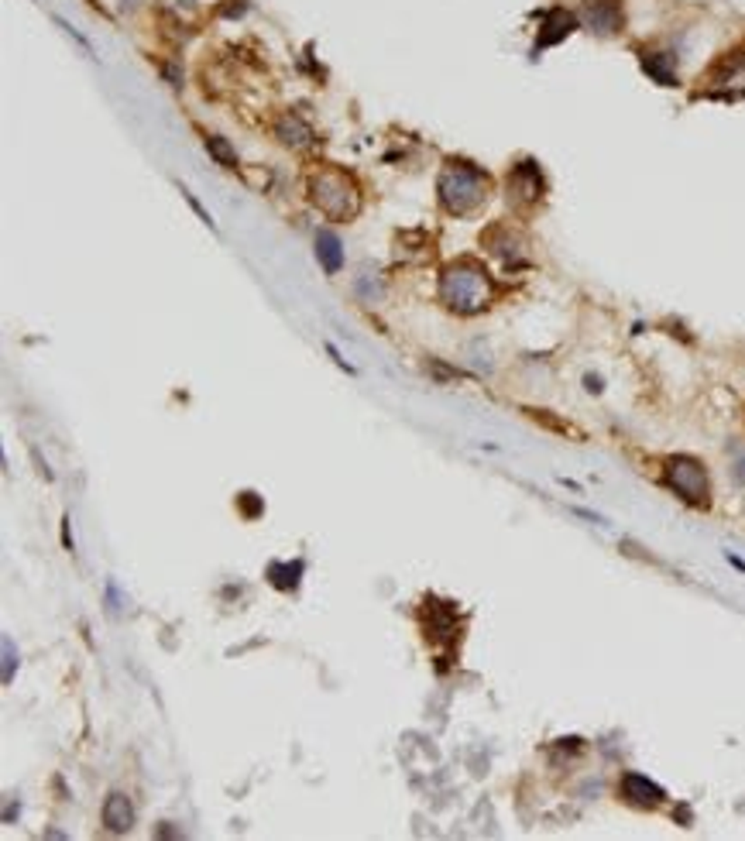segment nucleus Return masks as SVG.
Wrapping results in <instances>:
<instances>
[{"label":"nucleus","mask_w":745,"mask_h":841,"mask_svg":"<svg viewBox=\"0 0 745 841\" xmlns=\"http://www.w3.org/2000/svg\"><path fill=\"white\" fill-rule=\"evenodd\" d=\"M488 189H491L488 175L468 165V162H451L447 169L440 172V182H436L440 203L453 217H464L470 210H478L488 200Z\"/></svg>","instance_id":"f257e3e1"},{"label":"nucleus","mask_w":745,"mask_h":841,"mask_svg":"<svg viewBox=\"0 0 745 841\" xmlns=\"http://www.w3.org/2000/svg\"><path fill=\"white\" fill-rule=\"evenodd\" d=\"M440 295L443 303L457 313H481L491 303V278L481 265L474 261H461L451 265L443 278H440Z\"/></svg>","instance_id":"f03ea898"},{"label":"nucleus","mask_w":745,"mask_h":841,"mask_svg":"<svg viewBox=\"0 0 745 841\" xmlns=\"http://www.w3.org/2000/svg\"><path fill=\"white\" fill-rule=\"evenodd\" d=\"M310 196L320 206V213H327L330 220H350L361 210V192L347 179L344 172L323 169L310 179Z\"/></svg>","instance_id":"7ed1b4c3"},{"label":"nucleus","mask_w":745,"mask_h":841,"mask_svg":"<svg viewBox=\"0 0 745 841\" xmlns=\"http://www.w3.org/2000/svg\"><path fill=\"white\" fill-rule=\"evenodd\" d=\"M663 481H666L684 501H691V505H704V501H708V471L694 461V457H670V461H666V471H663Z\"/></svg>","instance_id":"20e7f679"},{"label":"nucleus","mask_w":745,"mask_h":841,"mask_svg":"<svg viewBox=\"0 0 745 841\" xmlns=\"http://www.w3.org/2000/svg\"><path fill=\"white\" fill-rule=\"evenodd\" d=\"M704 83H708L711 97H725V100L745 97V51L725 55V59L708 72Z\"/></svg>","instance_id":"39448f33"},{"label":"nucleus","mask_w":745,"mask_h":841,"mask_svg":"<svg viewBox=\"0 0 745 841\" xmlns=\"http://www.w3.org/2000/svg\"><path fill=\"white\" fill-rule=\"evenodd\" d=\"M581 21H584L588 32L601 34V38H611V34L622 32V24H625L622 0H584Z\"/></svg>","instance_id":"423d86ee"},{"label":"nucleus","mask_w":745,"mask_h":841,"mask_svg":"<svg viewBox=\"0 0 745 841\" xmlns=\"http://www.w3.org/2000/svg\"><path fill=\"white\" fill-rule=\"evenodd\" d=\"M622 793H625V800H632L636 807H659L663 800H666L663 787L653 783L649 776H642V772H625Z\"/></svg>","instance_id":"0eeeda50"},{"label":"nucleus","mask_w":745,"mask_h":841,"mask_svg":"<svg viewBox=\"0 0 745 841\" xmlns=\"http://www.w3.org/2000/svg\"><path fill=\"white\" fill-rule=\"evenodd\" d=\"M573 28H577V14H571L567 7H554V11H546V17H543V28H539L536 51L550 49V45H556V42H563V38H567Z\"/></svg>","instance_id":"6e6552de"},{"label":"nucleus","mask_w":745,"mask_h":841,"mask_svg":"<svg viewBox=\"0 0 745 841\" xmlns=\"http://www.w3.org/2000/svg\"><path fill=\"white\" fill-rule=\"evenodd\" d=\"M104 824L114 835H127L135 827V807L124 793H110L104 800Z\"/></svg>","instance_id":"1a4fd4ad"},{"label":"nucleus","mask_w":745,"mask_h":841,"mask_svg":"<svg viewBox=\"0 0 745 841\" xmlns=\"http://www.w3.org/2000/svg\"><path fill=\"white\" fill-rule=\"evenodd\" d=\"M508 189H512L516 196H522L526 203H536L539 196H543V175H539V169L533 162H522V165H516V172H512Z\"/></svg>","instance_id":"9d476101"},{"label":"nucleus","mask_w":745,"mask_h":841,"mask_svg":"<svg viewBox=\"0 0 745 841\" xmlns=\"http://www.w3.org/2000/svg\"><path fill=\"white\" fill-rule=\"evenodd\" d=\"M275 135L282 137V145H289V148H306V145H312V127L299 117V114H282L275 124Z\"/></svg>","instance_id":"9b49d317"},{"label":"nucleus","mask_w":745,"mask_h":841,"mask_svg":"<svg viewBox=\"0 0 745 841\" xmlns=\"http://www.w3.org/2000/svg\"><path fill=\"white\" fill-rule=\"evenodd\" d=\"M642 69L659 86H676V66L670 51H642Z\"/></svg>","instance_id":"f8f14e48"},{"label":"nucleus","mask_w":745,"mask_h":841,"mask_svg":"<svg viewBox=\"0 0 745 841\" xmlns=\"http://www.w3.org/2000/svg\"><path fill=\"white\" fill-rule=\"evenodd\" d=\"M316 257H320V265H323V272L327 275H337L344 268L340 238H337L333 230H320V238H316Z\"/></svg>","instance_id":"ddd939ff"},{"label":"nucleus","mask_w":745,"mask_h":841,"mask_svg":"<svg viewBox=\"0 0 745 841\" xmlns=\"http://www.w3.org/2000/svg\"><path fill=\"white\" fill-rule=\"evenodd\" d=\"M299 574H303V564H299V560H295V564L268 566V581L275 584V587H282V591H293L295 584H299Z\"/></svg>","instance_id":"4468645a"},{"label":"nucleus","mask_w":745,"mask_h":841,"mask_svg":"<svg viewBox=\"0 0 745 841\" xmlns=\"http://www.w3.org/2000/svg\"><path fill=\"white\" fill-rule=\"evenodd\" d=\"M207 152L213 154V158H217L224 169H237V154L230 152V145H227L224 137H217V135L207 137Z\"/></svg>","instance_id":"2eb2a0df"},{"label":"nucleus","mask_w":745,"mask_h":841,"mask_svg":"<svg viewBox=\"0 0 745 841\" xmlns=\"http://www.w3.org/2000/svg\"><path fill=\"white\" fill-rule=\"evenodd\" d=\"M4 663H7V669H4V684H11V667H14V642H11V639H4Z\"/></svg>","instance_id":"dca6fc26"},{"label":"nucleus","mask_w":745,"mask_h":841,"mask_svg":"<svg viewBox=\"0 0 745 841\" xmlns=\"http://www.w3.org/2000/svg\"><path fill=\"white\" fill-rule=\"evenodd\" d=\"M588 388H591V392H598V388H601V381H598L594 375H588Z\"/></svg>","instance_id":"f3484780"}]
</instances>
